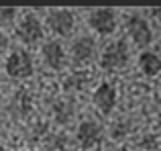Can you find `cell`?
<instances>
[{"instance_id": "cell-3", "label": "cell", "mask_w": 161, "mask_h": 151, "mask_svg": "<svg viewBox=\"0 0 161 151\" xmlns=\"http://www.w3.org/2000/svg\"><path fill=\"white\" fill-rule=\"evenodd\" d=\"M116 10L114 8H94L88 16V23L100 35H112L116 31Z\"/></svg>"}, {"instance_id": "cell-1", "label": "cell", "mask_w": 161, "mask_h": 151, "mask_svg": "<svg viewBox=\"0 0 161 151\" xmlns=\"http://www.w3.org/2000/svg\"><path fill=\"white\" fill-rule=\"evenodd\" d=\"M4 70L10 78L14 80H25L33 76V59L27 51L23 49H16L10 55L6 57V64H4Z\"/></svg>"}, {"instance_id": "cell-8", "label": "cell", "mask_w": 161, "mask_h": 151, "mask_svg": "<svg viewBox=\"0 0 161 151\" xmlns=\"http://www.w3.org/2000/svg\"><path fill=\"white\" fill-rule=\"evenodd\" d=\"M96 55V41L92 37H80L71 45V59L75 65H84L92 61Z\"/></svg>"}, {"instance_id": "cell-15", "label": "cell", "mask_w": 161, "mask_h": 151, "mask_svg": "<svg viewBox=\"0 0 161 151\" xmlns=\"http://www.w3.org/2000/svg\"><path fill=\"white\" fill-rule=\"evenodd\" d=\"M6 47H8V37L4 33H0V55L6 51Z\"/></svg>"}, {"instance_id": "cell-9", "label": "cell", "mask_w": 161, "mask_h": 151, "mask_svg": "<svg viewBox=\"0 0 161 151\" xmlns=\"http://www.w3.org/2000/svg\"><path fill=\"white\" fill-rule=\"evenodd\" d=\"M94 104H96L98 110L104 112V115H110L112 108L116 106V88H114L112 84H108V82L100 84V86L96 88V92H94Z\"/></svg>"}, {"instance_id": "cell-13", "label": "cell", "mask_w": 161, "mask_h": 151, "mask_svg": "<svg viewBox=\"0 0 161 151\" xmlns=\"http://www.w3.org/2000/svg\"><path fill=\"white\" fill-rule=\"evenodd\" d=\"M12 110H16V115H27L31 110V96L29 92L19 90L14 94V100H12Z\"/></svg>"}, {"instance_id": "cell-10", "label": "cell", "mask_w": 161, "mask_h": 151, "mask_svg": "<svg viewBox=\"0 0 161 151\" xmlns=\"http://www.w3.org/2000/svg\"><path fill=\"white\" fill-rule=\"evenodd\" d=\"M43 53V59L45 64L49 65L51 70H61L63 68V61H65V51H63L61 43L59 41H47L41 49Z\"/></svg>"}, {"instance_id": "cell-4", "label": "cell", "mask_w": 161, "mask_h": 151, "mask_svg": "<svg viewBox=\"0 0 161 151\" xmlns=\"http://www.w3.org/2000/svg\"><path fill=\"white\" fill-rule=\"evenodd\" d=\"M16 37H19L25 45L39 43L41 37H43V27H41L39 19H37L35 14H31V12L25 14L23 20H20V25L16 27Z\"/></svg>"}, {"instance_id": "cell-5", "label": "cell", "mask_w": 161, "mask_h": 151, "mask_svg": "<svg viewBox=\"0 0 161 151\" xmlns=\"http://www.w3.org/2000/svg\"><path fill=\"white\" fill-rule=\"evenodd\" d=\"M126 31H129V35L133 37V41L139 47H147L153 41V31H151L149 23L139 14H130L126 19Z\"/></svg>"}, {"instance_id": "cell-16", "label": "cell", "mask_w": 161, "mask_h": 151, "mask_svg": "<svg viewBox=\"0 0 161 151\" xmlns=\"http://www.w3.org/2000/svg\"><path fill=\"white\" fill-rule=\"evenodd\" d=\"M149 14L153 16L155 20H159V23H161V6H155V8H151V10H149Z\"/></svg>"}, {"instance_id": "cell-17", "label": "cell", "mask_w": 161, "mask_h": 151, "mask_svg": "<svg viewBox=\"0 0 161 151\" xmlns=\"http://www.w3.org/2000/svg\"><path fill=\"white\" fill-rule=\"evenodd\" d=\"M118 151H130V149H126V147H120V149H118Z\"/></svg>"}, {"instance_id": "cell-14", "label": "cell", "mask_w": 161, "mask_h": 151, "mask_svg": "<svg viewBox=\"0 0 161 151\" xmlns=\"http://www.w3.org/2000/svg\"><path fill=\"white\" fill-rule=\"evenodd\" d=\"M16 16V8H0V25L2 23H10L12 19Z\"/></svg>"}, {"instance_id": "cell-12", "label": "cell", "mask_w": 161, "mask_h": 151, "mask_svg": "<svg viewBox=\"0 0 161 151\" xmlns=\"http://www.w3.org/2000/svg\"><path fill=\"white\" fill-rule=\"evenodd\" d=\"M53 116L59 125H67L74 116V104L69 100H57L53 104Z\"/></svg>"}, {"instance_id": "cell-7", "label": "cell", "mask_w": 161, "mask_h": 151, "mask_svg": "<svg viewBox=\"0 0 161 151\" xmlns=\"http://www.w3.org/2000/svg\"><path fill=\"white\" fill-rule=\"evenodd\" d=\"M78 143L84 149H94L102 143V127L94 120H84L78 127Z\"/></svg>"}, {"instance_id": "cell-6", "label": "cell", "mask_w": 161, "mask_h": 151, "mask_svg": "<svg viewBox=\"0 0 161 151\" xmlns=\"http://www.w3.org/2000/svg\"><path fill=\"white\" fill-rule=\"evenodd\" d=\"M74 25H75V16H74V12L67 10V8H55L47 16V27L51 29L55 35L63 37V35H67V33H71Z\"/></svg>"}, {"instance_id": "cell-11", "label": "cell", "mask_w": 161, "mask_h": 151, "mask_svg": "<svg viewBox=\"0 0 161 151\" xmlns=\"http://www.w3.org/2000/svg\"><path fill=\"white\" fill-rule=\"evenodd\" d=\"M139 68H141V72L147 76V78H153V76H157L161 72V59L155 53L151 51H145L141 53V57H139Z\"/></svg>"}, {"instance_id": "cell-2", "label": "cell", "mask_w": 161, "mask_h": 151, "mask_svg": "<svg viewBox=\"0 0 161 151\" xmlns=\"http://www.w3.org/2000/svg\"><path fill=\"white\" fill-rule=\"evenodd\" d=\"M129 64V47L125 41H116V43L108 45L104 49L102 57H100V65L108 72H116V70H125Z\"/></svg>"}]
</instances>
